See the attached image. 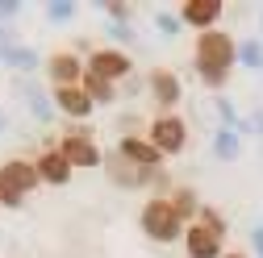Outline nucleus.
I'll list each match as a JSON object with an SVG mask.
<instances>
[{"mask_svg":"<svg viewBox=\"0 0 263 258\" xmlns=\"http://www.w3.org/2000/svg\"><path fill=\"white\" fill-rule=\"evenodd\" d=\"M230 62H234V38L221 34V29H205L196 38V71L209 88H221L230 75Z\"/></svg>","mask_w":263,"mask_h":258,"instance_id":"nucleus-1","label":"nucleus"},{"mask_svg":"<svg viewBox=\"0 0 263 258\" xmlns=\"http://www.w3.org/2000/svg\"><path fill=\"white\" fill-rule=\"evenodd\" d=\"M38 187V175H34V163H21V158H13V163L0 167V204L17 208L29 191Z\"/></svg>","mask_w":263,"mask_h":258,"instance_id":"nucleus-2","label":"nucleus"},{"mask_svg":"<svg viewBox=\"0 0 263 258\" xmlns=\"http://www.w3.org/2000/svg\"><path fill=\"white\" fill-rule=\"evenodd\" d=\"M146 142H151L159 154H180V150L188 146V125H184L180 117H172V113H163V117L151 121Z\"/></svg>","mask_w":263,"mask_h":258,"instance_id":"nucleus-3","label":"nucleus"},{"mask_svg":"<svg viewBox=\"0 0 263 258\" xmlns=\"http://www.w3.org/2000/svg\"><path fill=\"white\" fill-rule=\"evenodd\" d=\"M180 217H176V208H172V200H146V208H142V229H146V238H155V242H172L176 233H180Z\"/></svg>","mask_w":263,"mask_h":258,"instance_id":"nucleus-4","label":"nucleus"},{"mask_svg":"<svg viewBox=\"0 0 263 258\" xmlns=\"http://www.w3.org/2000/svg\"><path fill=\"white\" fill-rule=\"evenodd\" d=\"M54 150L67 158V167H101L105 163V154L96 150V142L88 134H76V129H71V134H63V142Z\"/></svg>","mask_w":263,"mask_h":258,"instance_id":"nucleus-5","label":"nucleus"},{"mask_svg":"<svg viewBox=\"0 0 263 258\" xmlns=\"http://www.w3.org/2000/svg\"><path fill=\"white\" fill-rule=\"evenodd\" d=\"M84 75H92V79H101V83H113V79L129 75V54H125V50H96V54L88 58V67H84Z\"/></svg>","mask_w":263,"mask_h":258,"instance_id":"nucleus-6","label":"nucleus"},{"mask_svg":"<svg viewBox=\"0 0 263 258\" xmlns=\"http://www.w3.org/2000/svg\"><path fill=\"white\" fill-rule=\"evenodd\" d=\"M151 96L159 100L163 113H172V109L180 104V75L167 71V67H155V71H151Z\"/></svg>","mask_w":263,"mask_h":258,"instance_id":"nucleus-7","label":"nucleus"},{"mask_svg":"<svg viewBox=\"0 0 263 258\" xmlns=\"http://www.w3.org/2000/svg\"><path fill=\"white\" fill-rule=\"evenodd\" d=\"M117 154L125 158L129 167H138V171H151V167H159V163H163V154H159V150H155L146 138H121Z\"/></svg>","mask_w":263,"mask_h":258,"instance_id":"nucleus-8","label":"nucleus"},{"mask_svg":"<svg viewBox=\"0 0 263 258\" xmlns=\"http://www.w3.org/2000/svg\"><path fill=\"white\" fill-rule=\"evenodd\" d=\"M221 17V0H184L180 5V21L196 25L205 34V29H213V21Z\"/></svg>","mask_w":263,"mask_h":258,"instance_id":"nucleus-9","label":"nucleus"},{"mask_svg":"<svg viewBox=\"0 0 263 258\" xmlns=\"http://www.w3.org/2000/svg\"><path fill=\"white\" fill-rule=\"evenodd\" d=\"M46 75H50V83L54 88H80V75H84V67H80V58L76 54H54L50 62H46Z\"/></svg>","mask_w":263,"mask_h":258,"instance_id":"nucleus-10","label":"nucleus"},{"mask_svg":"<svg viewBox=\"0 0 263 258\" xmlns=\"http://www.w3.org/2000/svg\"><path fill=\"white\" fill-rule=\"evenodd\" d=\"M34 175H38V183H67L71 179V167H67V158H63L59 150H42L38 154V163H34Z\"/></svg>","mask_w":263,"mask_h":258,"instance_id":"nucleus-11","label":"nucleus"},{"mask_svg":"<svg viewBox=\"0 0 263 258\" xmlns=\"http://www.w3.org/2000/svg\"><path fill=\"white\" fill-rule=\"evenodd\" d=\"M184 250L188 258H221V238H213L205 225H192L184 233Z\"/></svg>","mask_w":263,"mask_h":258,"instance_id":"nucleus-12","label":"nucleus"},{"mask_svg":"<svg viewBox=\"0 0 263 258\" xmlns=\"http://www.w3.org/2000/svg\"><path fill=\"white\" fill-rule=\"evenodd\" d=\"M54 109H63L67 117H88L92 113V100H88L80 88H54Z\"/></svg>","mask_w":263,"mask_h":258,"instance_id":"nucleus-13","label":"nucleus"},{"mask_svg":"<svg viewBox=\"0 0 263 258\" xmlns=\"http://www.w3.org/2000/svg\"><path fill=\"white\" fill-rule=\"evenodd\" d=\"M21 92H25V100H29V109H34V117L38 121H50V113H54V100L38 88V83H21Z\"/></svg>","mask_w":263,"mask_h":258,"instance_id":"nucleus-14","label":"nucleus"},{"mask_svg":"<svg viewBox=\"0 0 263 258\" xmlns=\"http://www.w3.org/2000/svg\"><path fill=\"white\" fill-rule=\"evenodd\" d=\"M0 62H9V67H17V71H29V67H38V54L25 50V46H5L0 50Z\"/></svg>","mask_w":263,"mask_h":258,"instance_id":"nucleus-15","label":"nucleus"},{"mask_svg":"<svg viewBox=\"0 0 263 258\" xmlns=\"http://www.w3.org/2000/svg\"><path fill=\"white\" fill-rule=\"evenodd\" d=\"M109 171L117 175V183H121V187H134V183H138V179L146 175V171H138V167H129V163H125L121 154H113V163H109Z\"/></svg>","mask_w":263,"mask_h":258,"instance_id":"nucleus-16","label":"nucleus"},{"mask_svg":"<svg viewBox=\"0 0 263 258\" xmlns=\"http://www.w3.org/2000/svg\"><path fill=\"white\" fill-rule=\"evenodd\" d=\"M234 58H242L251 71H263V42H247V46H234Z\"/></svg>","mask_w":263,"mask_h":258,"instance_id":"nucleus-17","label":"nucleus"},{"mask_svg":"<svg viewBox=\"0 0 263 258\" xmlns=\"http://www.w3.org/2000/svg\"><path fill=\"white\" fill-rule=\"evenodd\" d=\"M213 150H217V158H226V163H230V158L238 154V134H230V129H221V134L213 138Z\"/></svg>","mask_w":263,"mask_h":258,"instance_id":"nucleus-18","label":"nucleus"},{"mask_svg":"<svg viewBox=\"0 0 263 258\" xmlns=\"http://www.w3.org/2000/svg\"><path fill=\"white\" fill-rule=\"evenodd\" d=\"M217 113H221V121H226V129H230V134H238V129H247V121L234 113V104H230V100H217Z\"/></svg>","mask_w":263,"mask_h":258,"instance_id":"nucleus-19","label":"nucleus"},{"mask_svg":"<svg viewBox=\"0 0 263 258\" xmlns=\"http://www.w3.org/2000/svg\"><path fill=\"white\" fill-rule=\"evenodd\" d=\"M201 225L213 233V238H226V221H221V212H213V208H201Z\"/></svg>","mask_w":263,"mask_h":258,"instance_id":"nucleus-20","label":"nucleus"},{"mask_svg":"<svg viewBox=\"0 0 263 258\" xmlns=\"http://www.w3.org/2000/svg\"><path fill=\"white\" fill-rule=\"evenodd\" d=\"M172 208H176V217L184 221V217H192V208H196V196H192V191H176V200H172Z\"/></svg>","mask_w":263,"mask_h":258,"instance_id":"nucleus-21","label":"nucleus"},{"mask_svg":"<svg viewBox=\"0 0 263 258\" xmlns=\"http://www.w3.org/2000/svg\"><path fill=\"white\" fill-rule=\"evenodd\" d=\"M46 17L50 21H67V17H76V5L71 0H54V5H46Z\"/></svg>","mask_w":263,"mask_h":258,"instance_id":"nucleus-22","label":"nucleus"},{"mask_svg":"<svg viewBox=\"0 0 263 258\" xmlns=\"http://www.w3.org/2000/svg\"><path fill=\"white\" fill-rule=\"evenodd\" d=\"M159 29H163V34H180V21L167 17V13H159Z\"/></svg>","mask_w":263,"mask_h":258,"instance_id":"nucleus-23","label":"nucleus"},{"mask_svg":"<svg viewBox=\"0 0 263 258\" xmlns=\"http://www.w3.org/2000/svg\"><path fill=\"white\" fill-rule=\"evenodd\" d=\"M105 13H109V17H117V21H125V13H129V5H113V0H109V5H105Z\"/></svg>","mask_w":263,"mask_h":258,"instance_id":"nucleus-24","label":"nucleus"},{"mask_svg":"<svg viewBox=\"0 0 263 258\" xmlns=\"http://www.w3.org/2000/svg\"><path fill=\"white\" fill-rule=\"evenodd\" d=\"M251 246H255L259 258H263V225H259V229H251Z\"/></svg>","mask_w":263,"mask_h":258,"instance_id":"nucleus-25","label":"nucleus"},{"mask_svg":"<svg viewBox=\"0 0 263 258\" xmlns=\"http://www.w3.org/2000/svg\"><path fill=\"white\" fill-rule=\"evenodd\" d=\"M21 5H17V0H0V17H13Z\"/></svg>","mask_w":263,"mask_h":258,"instance_id":"nucleus-26","label":"nucleus"},{"mask_svg":"<svg viewBox=\"0 0 263 258\" xmlns=\"http://www.w3.org/2000/svg\"><path fill=\"white\" fill-rule=\"evenodd\" d=\"M226 258H247V254H226Z\"/></svg>","mask_w":263,"mask_h":258,"instance_id":"nucleus-27","label":"nucleus"},{"mask_svg":"<svg viewBox=\"0 0 263 258\" xmlns=\"http://www.w3.org/2000/svg\"><path fill=\"white\" fill-rule=\"evenodd\" d=\"M0 42H5V29H0Z\"/></svg>","mask_w":263,"mask_h":258,"instance_id":"nucleus-28","label":"nucleus"},{"mask_svg":"<svg viewBox=\"0 0 263 258\" xmlns=\"http://www.w3.org/2000/svg\"><path fill=\"white\" fill-rule=\"evenodd\" d=\"M0 129H5V117H0Z\"/></svg>","mask_w":263,"mask_h":258,"instance_id":"nucleus-29","label":"nucleus"}]
</instances>
